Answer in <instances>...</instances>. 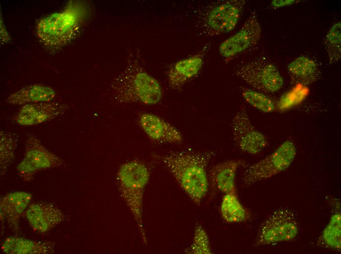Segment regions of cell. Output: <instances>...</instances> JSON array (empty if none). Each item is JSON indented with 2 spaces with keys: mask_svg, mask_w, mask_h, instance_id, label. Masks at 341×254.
<instances>
[{
  "mask_svg": "<svg viewBox=\"0 0 341 254\" xmlns=\"http://www.w3.org/2000/svg\"><path fill=\"white\" fill-rule=\"evenodd\" d=\"M323 246L340 251L341 249V215L340 212L333 214L324 229L319 240Z\"/></svg>",
  "mask_w": 341,
  "mask_h": 254,
  "instance_id": "cell-22",
  "label": "cell"
},
{
  "mask_svg": "<svg viewBox=\"0 0 341 254\" xmlns=\"http://www.w3.org/2000/svg\"><path fill=\"white\" fill-rule=\"evenodd\" d=\"M204 62L202 54L198 53L180 60L172 65L168 72V80L171 88L177 90L200 71Z\"/></svg>",
  "mask_w": 341,
  "mask_h": 254,
  "instance_id": "cell-16",
  "label": "cell"
},
{
  "mask_svg": "<svg viewBox=\"0 0 341 254\" xmlns=\"http://www.w3.org/2000/svg\"><path fill=\"white\" fill-rule=\"evenodd\" d=\"M296 155L293 142L284 141L270 154L247 166L243 173V183L246 186L251 185L285 171L292 164Z\"/></svg>",
  "mask_w": 341,
  "mask_h": 254,
  "instance_id": "cell-6",
  "label": "cell"
},
{
  "mask_svg": "<svg viewBox=\"0 0 341 254\" xmlns=\"http://www.w3.org/2000/svg\"><path fill=\"white\" fill-rule=\"evenodd\" d=\"M185 253L190 254H212L208 234L200 224H196L192 242Z\"/></svg>",
  "mask_w": 341,
  "mask_h": 254,
  "instance_id": "cell-26",
  "label": "cell"
},
{
  "mask_svg": "<svg viewBox=\"0 0 341 254\" xmlns=\"http://www.w3.org/2000/svg\"><path fill=\"white\" fill-rule=\"evenodd\" d=\"M31 228L36 232L45 233L64 221L65 215L55 205L46 202L29 204L25 212Z\"/></svg>",
  "mask_w": 341,
  "mask_h": 254,
  "instance_id": "cell-12",
  "label": "cell"
},
{
  "mask_svg": "<svg viewBox=\"0 0 341 254\" xmlns=\"http://www.w3.org/2000/svg\"><path fill=\"white\" fill-rule=\"evenodd\" d=\"M32 195L24 191L8 193L0 200V220L4 221L14 233L19 231L20 220L29 205Z\"/></svg>",
  "mask_w": 341,
  "mask_h": 254,
  "instance_id": "cell-14",
  "label": "cell"
},
{
  "mask_svg": "<svg viewBox=\"0 0 341 254\" xmlns=\"http://www.w3.org/2000/svg\"><path fill=\"white\" fill-rule=\"evenodd\" d=\"M246 1L222 0L206 8L199 18V26L206 36H214L229 32L236 26Z\"/></svg>",
  "mask_w": 341,
  "mask_h": 254,
  "instance_id": "cell-5",
  "label": "cell"
},
{
  "mask_svg": "<svg viewBox=\"0 0 341 254\" xmlns=\"http://www.w3.org/2000/svg\"><path fill=\"white\" fill-rule=\"evenodd\" d=\"M149 177L146 166L140 161L132 160L122 165L116 178L121 195L132 213L146 244L147 238L143 219V200L145 189Z\"/></svg>",
  "mask_w": 341,
  "mask_h": 254,
  "instance_id": "cell-3",
  "label": "cell"
},
{
  "mask_svg": "<svg viewBox=\"0 0 341 254\" xmlns=\"http://www.w3.org/2000/svg\"><path fill=\"white\" fill-rule=\"evenodd\" d=\"M139 123L145 133L153 141L172 144L183 141V137L181 132L157 115L143 113L140 117Z\"/></svg>",
  "mask_w": 341,
  "mask_h": 254,
  "instance_id": "cell-15",
  "label": "cell"
},
{
  "mask_svg": "<svg viewBox=\"0 0 341 254\" xmlns=\"http://www.w3.org/2000/svg\"><path fill=\"white\" fill-rule=\"evenodd\" d=\"M215 154L211 151L181 150L170 152L161 158L165 167L196 205H200L207 193V168Z\"/></svg>",
  "mask_w": 341,
  "mask_h": 254,
  "instance_id": "cell-1",
  "label": "cell"
},
{
  "mask_svg": "<svg viewBox=\"0 0 341 254\" xmlns=\"http://www.w3.org/2000/svg\"><path fill=\"white\" fill-rule=\"evenodd\" d=\"M220 212L223 219L229 223L245 222L251 218L250 212L241 203L236 192L224 194Z\"/></svg>",
  "mask_w": 341,
  "mask_h": 254,
  "instance_id": "cell-21",
  "label": "cell"
},
{
  "mask_svg": "<svg viewBox=\"0 0 341 254\" xmlns=\"http://www.w3.org/2000/svg\"><path fill=\"white\" fill-rule=\"evenodd\" d=\"M1 248L3 253L7 254H48L54 252L55 245L48 241L10 236L3 241Z\"/></svg>",
  "mask_w": 341,
  "mask_h": 254,
  "instance_id": "cell-18",
  "label": "cell"
},
{
  "mask_svg": "<svg viewBox=\"0 0 341 254\" xmlns=\"http://www.w3.org/2000/svg\"><path fill=\"white\" fill-rule=\"evenodd\" d=\"M288 72L295 83L308 85L319 78L320 71L318 64L309 57L301 56L293 60L287 66Z\"/></svg>",
  "mask_w": 341,
  "mask_h": 254,
  "instance_id": "cell-19",
  "label": "cell"
},
{
  "mask_svg": "<svg viewBox=\"0 0 341 254\" xmlns=\"http://www.w3.org/2000/svg\"><path fill=\"white\" fill-rule=\"evenodd\" d=\"M261 33L257 15L255 11H252L241 28L220 43L219 54L227 59L246 51L257 44Z\"/></svg>",
  "mask_w": 341,
  "mask_h": 254,
  "instance_id": "cell-11",
  "label": "cell"
},
{
  "mask_svg": "<svg viewBox=\"0 0 341 254\" xmlns=\"http://www.w3.org/2000/svg\"><path fill=\"white\" fill-rule=\"evenodd\" d=\"M243 163L244 161L240 159H230L215 165L209 171L211 182L224 194L236 192V174Z\"/></svg>",
  "mask_w": 341,
  "mask_h": 254,
  "instance_id": "cell-17",
  "label": "cell"
},
{
  "mask_svg": "<svg viewBox=\"0 0 341 254\" xmlns=\"http://www.w3.org/2000/svg\"><path fill=\"white\" fill-rule=\"evenodd\" d=\"M66 107L55 102H44L24 105L13 118L22 126H31L50 121L66 110Z\"/></svg>",
  "mask_w": 341,
  "mask_h": 254,
  "instance_id": "cell-13",
  "label": "cell"
},
{
  "mask_svg": "<svg viewBox=\"0 0 341 254\" xmlns=\"http://www.w3.org/2000/svg\"><path fill=\"white\" fill-rule=\"evenodd\" d=\"M242 94L245 101L255 108L265 113H270L275 109L273 101L264 93L243 88Z\"/></svg>",
  "mask_w": 341,
  "mask_h": 254,
  "instance_id": "cell-25",
  "label": "cell"
},
{
  "mask_svg": "<svg viewBox=\"0 0 341 254\" xmlns=\"http://www.w3.org/2000/svg\"><path fill=\"white\" fill-rule=\"evenodd\" d=\"M17 138L13 133L4 131L0 135V174L3 175L12 163L15 155Z\"/></svg>",
  "mask_w": 341,
  "mask_h": 254,
  "instance_id": "cell-23",
  "label": "cell"
},
{
  "mask_svg": "<svg viewBox=\"0 0 341 254\" xmlns=\"http://www.w3.org/2000/svg\"><path fill=\"white\" fill-rule=\"evenodd\" d=\"M324 46L328 55L329 62L333 64L340 61L341 58V22L334 24L327 32Z\"/></svg>",
  "mask_w": 341,
  "mask_h": 254,
  "instance_id": "cell-24",
  "label": "cell"
},
{
  "mask_svg": "<svg viewBox=\"0 0 341 254\" xmlns=\"http://www.w3.org/2000/svg\"><path fill=\"white\" fill-rule=\"evenodd\" d=\"M81 4L72 2L61 12L42 19L38 23L37 33L47 46L57 48L68 42L75 35L85 17Z\"/></svg>",
  "mask_w": 341,
  "mask_h": 254,
  "instance_id": "cell-4",
  "label": "cell"
},
{
  "mask_svg": "<svg viewBox=\"0 0 341 254\" xmlns=\"http://www.w3.org/2000/svg\"><path fill=\"white\" fill-rule=\"evenodd\" d=\"M297 1L295 0H273L271 1V4L274 7H281L283 6L291 5Z\"/></svg>",
  "mask_w": 341,
  "mask_h": 254,
  "instance_id": "cell-27",
  "label": "cell"
},
{
  "mask_svg": "<svg viewBox=\"0 0 341 254\" xmlns=\"http://www.w3.org/2000/svg\"><path fill=\"white\" fill-rule=\"evenodd\" d=\"M298 229L294 212L287 208L278 209L261 224L253 245L259 247L292 240L297 235Z\"/></svg>",
  "mask_w": 341,
  "mask_h": 254,
  "instance_id": "cell-8",
  "label": "cell"
},
{
  "mask_svg": "<svg viewBox=\"0 0 341 254\" xmlns=\"http://www.w3.org/2000/svg\"><path fill=\"white\" fill-rule=\"evenodd\" d=\"M131 61L112 84L115 100L122 104L153 105L158 103L162 97L159 83L145 71L137 60Z\"/></svg>",
  "mask_w": 341,
  "mask_h": 254,
  "instance_id": "cell-2",
  "label": "cell"
},
{
  "mask_svg": "<svg viewBox=\"0 0 341 254\" xmlns=\"http://www.w3.org/2000/svg\"><path fill=\"white\" fill-rule=\"evenodd\" d=\"M235 74L249 86L264 93L276 92L284 85L283 79L276 67L263 57L238 65Z\"/></svg>",
  "mask_w": 341,
  "mask_h": 254,
  "instance_id": "cell-7",
  "label": "cell"
},
{
  "mask_svg": "<svg viewBox=\"0 0 341 254\" xmlns=\"http://www.w3.org/2000/svg\"><path fill=\"white\" fill-rule=\"evenodd\" d=\"M56 92L51 87L41 84L24 86L12 93L7 98L8 103L14 105L51 102L55 97Z\"/></svg>",
  "mask_w": 341,
  "mask_h": 254,
  "instance_id": "cell-20",
  "label": "cell"
},
{
  "mask_svg": "<svg viewBox=\"0 0 341 254\" xmlns=\"http://www.w3.org/2000/svg\"><path fill=\"white\" fill-rule=\"evenodd\" d=\"M63 160L48 150L33 134H29L25 145L24 157L17 167L19 176L25 182H30L40 171L59 167Z\"/></svg>",
  "mask_w": 341,
  "mask_h": 254,
  "instance_id": "cell-9",
  "label": "cell"
},
{
  "mask_svg": "<svg viewBox=\"0 0 341 254\" xmlns=\"http://www.w3.org/2000/svg\"><path fill=\"white\" fill-rule=\"evenodd\" d=\"M231 129L235 144L245 153L257 154L268 145L266 136L253 126L244 108H241L234 116Z\"/></svg>",
  "mask_w": 341,
  "mask_h": 254,
  "instance_id": "cell-10",
  "label": "cell"
}]
</instances>
